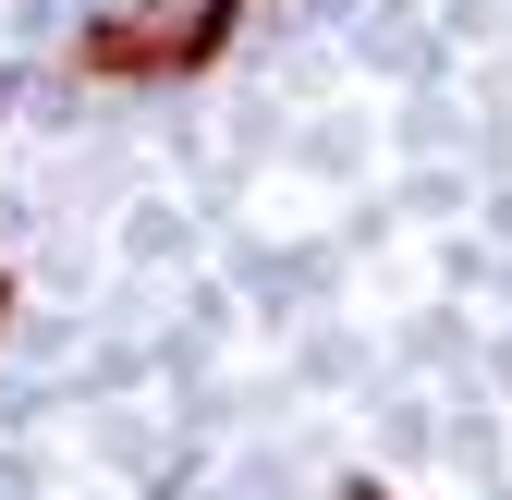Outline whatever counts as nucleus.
<instances>
[{
	"instance_id": "1",
	"label": "nucleus",
	"mask_w": 512,
	"mask_h": 500,
	"mask_svg": "<svg viewBox=\"0 0 512 500\" xmlns=\"http://www.w3.org/2000/svg\"><path fill=\"white\" fill-rule=\"evenodd\" d=\"M244 0H122V13L86 25V61L98 74H196V61L232 37Z\"/></svg>"
},
{
	"instance_id": "2",
	"label": "nucleus",
	"mask_w": 512,
	"mask_h": 500,
	"mask_svg": "<svg viewBox=\"0 0 512 500\" xmlns=\"http://www.w3.org/2000/svg\"><path fill=\"white\" fill-rule=\"evenodd\" d=\"M342 500H391V488H366V476H354V488H342Z\"/></svg>"
},
{
	"instance_id": "3",
	"label": "nucleus",
	"mask_w": 512,
	"mask_h": 500,
	"mask_svg": "<svg viewBox=\"0 0 512 500\" xmlns=\"http://www.w3.org/2000/svg\"><path fill=\"white\" fill-rule=\"evenodd\" d=\"M0 318H13V281H0Z\"/></svg>"
}]
</instances>
